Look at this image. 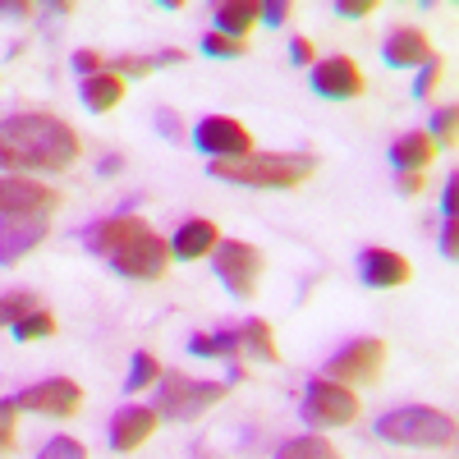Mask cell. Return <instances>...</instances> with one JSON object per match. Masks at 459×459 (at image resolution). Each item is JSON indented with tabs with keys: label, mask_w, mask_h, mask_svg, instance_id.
<instances>
[{
	"label": "cell",
	"mask_w": 459,
	"mask_h": 459,
	"mask_svg": "<svg viewBox=\"0 0 459 459\" xmlns=\"http://www.w3.org/2000/svg\"><path fill=\"white\" fill-rule=\"evenodd\" d=\"M47 335H56V317L42 313V308L14 322V340H19V344H28V340H47Z\"/></svg>",
	"instance_id": "cell-25"
},
{
	"label": "cell",
	"mask_w": 459,
	"mask_h": 459,
	"mask_svg": "<svg viewBox=\"0 0 459 459\" xmlns=\"http://www.w3.org/2000/svg\"><path fill=\"white\" fill-rule=\"evenodd\" d=\"M437 51H432V42L418 28H395L391 37H386V47H381V60H386L391 69H413V65H428Z\"/></svg>",
	"instance_id": "cell-16"
},
{
	"label": "cell",
	"mask_w": 459,
	"mask_h": 459,
	"mask_svg": "<svg viewBox=\"0 0 459 459\" xmlns=\"http://www.w3.org/2000/svg\"><path fill=\"white\" fill-rule=\"evenodd\" d=\"M455 198H459V179H450L446 184V198H441V207H446V216L455 221Z\"/></svg>",
	"instance_id": "cell-39"
},
{
	"label": "cell",
	"mask_w": 459,
	"mask_h": 459,
	"mask_svg": "<svg viewBox=\"0 0 459 459\" xmlns=\"http://www.w3.org/2000/svg\"><path fill=\"white\" fill-rule=\"evenodd\" d=\"M28 313H37V299H32L28 290L0 299V326H14V322H19V317H28Z\"/></svg>",
	"instance_id": "cell-26"
},
{
	"label": "cell",
	"mask_w": 459,
	"mask_h": 459,
	"mask_svg": "<svg viewBox=\"0 0 459 459\" xmlns=\"http://www.w3.org/2000/svg\"><path fill=\"white\" fill-rule=\"evenodd\" d=\"M290 56H294V65H308V60H313V42H308V37H294Z\"/></svg>",
	"instance_id": "cell-38"
},
{
	"label": "cell",
	"mask_w": 459,
	"mask_h": 459,
	"mask_svg": "<svg viewBox=\"0 0 459 459\" xmlns=\"http://www.w3.org/2000/svg\"><path fill=\"white\" fill-rule=\"evenodd\" d=\"M257 19H262L266 28H281V23L290 19V5H285V0H272V5H257Z\"/></svg>",
	"instance_id": "cell-34"
},
{
	"label": "cell",
	"mask_w": 459,
	"mask_h": 459,
	"mask_svg": "<svg viewBox=\"0 0 459 459\" xmlns=\"http://www.w3.org/2000/svg\"><path fill=\"white\" fill-rule=\"evenodd\" d=\"M74 69H79L83 79H92V74L106 69V60H101V51H74Z\"/></svg>",
	"instance_id": "cell-33"
},
{
	"label": "cell",
	"mask_w": 459,
	"mask_h": 459,
	"mask_svg": "<svg viewBox=\"0 0 459 459\" xmlns=\"http://www.w3.org/2000/svg\"><path fill=\"white\" fill-rule=\"evenodd\" d=\"M152 432H157V409H120L110 418V450H138Z\"/></svg>",
	"instance_id": "cell-15"
},
{
	"label": "cell",
	"mask_w": 459,
	"mask_h": 459,
	"mask_svg": "<svg viewBox=\"0 0 459 459\" xmlns=\"http://www.w3.org/2000/svg\"><path fill=\"white\" fill-rule=\"evenodd\" d=\"M239 354H248V359H262V363H281V350H276V335H272V326L266 322H244L239 326Z\"/></svg>",
	"instance_id": "cell-20"
},
{
	"label": "cell",
	"mask_w": 459,
	"mask_h": 459,
	"mask_svg": "<svg viewBox=\"0 0 459 459\" xmlns=\"http://www.w3.org/2000/svg\"><path fill=\"white\" fill-rule=\"evenodd\" d=\"M359 272H363V285H372V290H395V285H409L413 266L391 248H368L359 257Z\"/></svg>",
	"instance_id": "cell-14"
},
{
	"label": "cell",
	"mask_w": 459,
	"mask_h": 459,
	"mask_svg": "<svg viewBox=\"0 0 459 459\" xmlns=\"http://www.w3.org/2000/svg\"><path fill=\"white\" fill-rule=\"evenodd\" d=\"M198 47H203V56H216V60H235V56H248V47H244V42H235V37H221V32H207Z\"/></svg>",
	"instance_id": "cell-27"
},
{
	"label": "cell",
	"mask_w": 459,
	"mask_h": 459,
	"mask_svg": "<svg viewBox=\"0 0 459 459\" xmlns=\"http://www.w3.org/2000/svg\"><path fill=\"white\" fill-rule=\"evenodd\" d=\"M455 125H459V110H455V106L437 110V115H432V134H428L432 147H437V143H441V147H455Z\"/></svg>",
	"instance_id": "cell-28"
},
{
	"label": "cell",
	"mask_w": 459,
	"mask_h": 459,
	"mask_svg": "<svg viewBox=\"0 0 459 459\" xmlns=\"http://www.w3.org/2000/svg\"><path fill=\"white\" fill-rule=\"evenodd\" d=\"M230 386H221V381H188V377H166V386L157 391V418H175V423H184V418H198L207 413L216 400H225Z\"/></svg>",
	"instance_id": "cell-5"
},
{
	"label": "cell",
	"mask_w": 459,
	"mask_h": 459,
	"mask_svg": "<svg viewBox=\"0 0 459 459\" xmlns=\"http://www.w3.org/2000/svg\"><path fill=\"white\" fill-rule=\"evenodd\" d=\"M188 350L198 359H235L239 354V331H216V335H194Z\"/></svg>",
	"instance_id": "cell-22"
},
{
	"label": "cell",
	"mask_w": 459,
	"mask_h": 459,
	"mask_svg": "<svg viewBox=\"0 0 459 459\" xmlns=\"http://www.w3.org/2000/svg\"><path fill=\"white\" fill-rule=\"evenodd\" d=\"M42 239H47V216H10V221H0V266L23 262Z\"/></svg>",
	"instance_id": "cell-13"
},
{
	"label": "cell",
	"mask_w": 459,
	"mask_h": 459,
	"mask_svg": "<svg viewBox=\"0 0 459 459\" xmlns=\"http://www.w3.org/2000/svg\"><path fill=\"white\" fill-rule=\"evenodd\" d=\"M207 170L212 179L244 188H294L317 170V157H308V152H248L239 161H216Z\"/></svg>",
	"instance_id": "cell-3"
},
{
	"label": "cell",
	"mask_w": 459,
	"mask_h": 459,
	"mask_svg": "<svg viewBox=\"0 0 459 459\" xmlns=\"http://www.w3.org/2000/svg\"><path fill=\"white\" fill-rule=\"evenodd\" d=\"M79 134L56 115H10L0 125V166L10 170H69Z\"/></svg>",
	"instance_id": "cell-1"
},
{
	"label": "cell",
	"mask_w": 459,
	"mask_h": 459,
	"mask_svg": "<svg viewBox=\"0 0 459 459\" xmlns=\"http://www.w3.org/2000/svg\"><path fill=\"white\" fill-rule=\"evenodd\" d=\"M157 377H161V363L152 359L147 350H138V354H134V363H129V377H125V391H147Z\"/></svg>",
	"instance_id": "cell-24"
},
{
	"label": "cell",
	"mask_w": 459,
	"mask_h": 459,
	"mask_svg": "<svg viewBox=\"0 0 459 459\" xmlns=\"http://www.w3.org/2000/svg\"><path fill=\"white\" fill-rule=\"evenodd\" d=\"M395 188L400 194H418L423 188V170H395Z\"/></svg>",
	"instance_id": "cell-35"
},
{
	"label": "cell",
	"mask_w": 459,
	"mask_h": 459,
	"mask_svg": "<svg viewBox=\"0 0 459 459\" xmlns=\"http://www.w3.org/2000/svg\"><path fill=\"white\" fill-rule=\"evenodd\" d=\"M120 101H125V79H120V74L101 69V74H92V79H83V106L92 115H106V110H115Z\"/></svg>",
	"instance_id": "cell-18"
},
{
	"label": "cell",
	"mask_w": 459,
	"mask_h": 459,
	"mask_svg": "<svg viewBox=\"0 0 459 459\" xmlns=\"http://www.w3.org/2000/svg\"><path fill=\"white\" fill-rule=\"evenodd\" d=\"M37 459H88V450H83L79 441H74V437H51Z\"/></svg>",
	"instance_id": "cell-29"
},
{
	"label": "cell",
	"mask_w": 459,
	"mask_h": 459,
	"mask_svg": "<svg viewBox=\"0 0 459 459\" xmlns=\"http://www.w3.org/2000/svg\"><path fill=\"white\" fill-rule=\"evenodd\" d=\"M377 10V0H335V14L340 19H368Z\"/></svg>",
	"instance_id": "cell-32"
},
{
	"label": "cell",
	"mask_w": 459,
	"mask_h": 459,
	"mask_svg": "<svg viewBox=\"0 0 459 459\" xmlns=\"http://www.w3.org/2000/svg\"><path fill=\"white\" fill-rule=\"evenodd\" d=\"M60 207V188H47L23 175H0V221L10 216H47Z\"/></svg>",
	"instance_id": "cell-9"
},
{
	"label": "cell",
	"mask_w": 459,
	"mask_h": 459,
	"mask_svg": "<svg viewBox=\"0 0 459 459\" xmlns=\"http://www.w3.org/2000/svg\"><path fill=\"white\" fill-rule=\"evenodd\" d=\"M432 157H437V147H432L428 134H404V138L391 143V166L395 170H423V166H432Z\"/></svg>",
	"instance_id": "cell-19"
},
{
	"label": "cell",
	"mask_w": 459,
	"mask_h": 459,
	"mask_svg": "<svg viewBox=\"0 0 459 459\" xmlns=\"http://www.w3.org/2000/svg\"><path fill=\"white\" fill-rule=\"evenodd\" d=\"M88 248L101 253L115 272L129 276V281H161L166 266H170L166 239L143 216H110V221L92 225L88 230Z\"/></svg>",
	"instance_id": "cell-2"
},
{
	"label": "cell",
	"mask_w": 459,
	"mask_h": 459,
	"mask_svg": "<svg viewBox=\"0 0 459 459\" xmlns=\"http://www.w3.org/2000/svg\"><path fill=\"white\" fill-rule=\"evenodd\" d=\"M14 404L32 409V413H51V418H74L83 404V391H79V381H69V377H51V381H37V386L19 391Z\"/></svg>",
	"instance_id": "cell-11"
},
{
	"label": "cell",
	"mask_w": 459,
	"mask_h": 459,
	"mask_svg": "<svg viewBox=\"0 0 459 459\" xmlns=\"http://www.w3.org/2000/svg\"><path fill=\"white\" fill-rule=\"evenodd\" d=\"M157 125H161V134H166L170 143L184 138V129H179V120H175V110H157Z\"/></svg>",
	"instance_id": "cell-36"
},
{
	"label": "cell",
	"mask_w": 459,
	"mask_h": 459,
	"mask_svg": "<svg viewBox=\"0 0 459 459\" xmlns=\"http://www.w3.org/2000/svg\"><path fill=\"white\" fill-rule=\"evenodd\" d=\"M14 413H19L14 400H0V455L14 446Z\"/></svg>",
	"instance_id": "cell-31"
},
{
	"label": "cell",
	"mask_w": 459,
	"mask_h": 459,
	"mask_svg": "<svg viewBox=\"0 0 459 459\" xmlns=\"http://www.w3.org/2000/svg\"><path fill=\"white\" fill-rule=\"evenodd\" d=\"M455 235H459V230H455V221H446V230H441V257H446V262H455V257H459V244H455Z\"/></svg>",
	"instance_id": "cell-37"
},
{
	"label": "cell",
	"mask_w": 459,
	"mask_h": 459,
	"mask_svg": "<svg viewBox=\"0 0 459 459\" xmlns=\"http://www.w3.org/2000/svg\"><path fill=\"white\" fill-rule=\"evenodd\" d=\"M194 143L212 161H239V157L253 152V134L239 120H230V115H207V120L194 129Z\"/></svg>",
	"instance_id": "cell-10"
},
{
	"label": "cell",
	"mask_w": 459,
	"mask_h": 459,
	"mask_svg": "<svg viewBox=\"0 0 459 459\" xmlns=\"http://www.w3.org/2000/svg\"><path fill=\"white\" fill-rule=\"evenodd\" d=\"M308 83H313V92L326 97V101H354V97L363 92V74H359V65H354L350 56H326L322 65H313Z\"/></svg>",
	"instance_id": "cell-12"
},
{
	"label": "cell",
	"mask_w": 459,
	"mask_h": 459,
	"mask_svg": "<svg viewBox=\"0 0 459 459\" xmlns=\"http://www.w3.org/2000/svg\"><path fill=\"white\" fill-rule=\"evenodd\" d=\"M381 368H386V344L377 335H368V340L344 344V350L326 363V381H340V386H372L381 377Z\"/></svg>",
	"instance_id": "cell-8"
},
{
	"label": "cell",
	"mask_w": 459,
	"mask_h": 459,
	"mask_svg": "<svg viewBox=\"0 0 459 459\" xmlns=\"http://www.w3.org/2000/svg\"><path fill=\"white\" fill-rule=\"evenodd\" d=\"M441 83V60L432 56L423 69H418V83H413V97H432V88Z\"/></svg>",
	"instance_id": "cell-30"
},
{
	"label": "cell",
	"mask_w": 459,
	"mask_h": 459,
	"mask_svg": "<svg viewBox=\"0 0 459 459\" xmlns=\"http://www.w3.org/2000/svg\"><path fill=\"white\" fill-rule=\"evenodd\" d=\"M359 418V395L340 381H308V395H303V423L313 428H350Z\"/></svg>",
	"instance_id": "cell-6"
},
{
	"label": "cell",
	"mask_w": 459,
	"mask_h": 459,
	"mask_svg": "<svg viewBox=\"0 0 459 459\" xmlns=\"http://www.w3.org/2000/svg\"><path fill=\"white\" fill-rule=\"evenodd\" d=\"M377 437L391 441V446L446 450V446H455V418L441 413V409L409 404V409H395V413H386V418H377Z\"/></svg>",
	"instance_id": "cell-4"
},
{
	"label": "cell",
	"mask_w": 459,
	"mask_h": 459,
	"mask_svg": "<svg viewBox=\"0 0 459 459\" xmlns=\"http://www.w3.org/2000/svg\"><path fill=\"white\" fill-rule=\"evenodd\" d=\"M216 239H221V230H216L212 221H184L179 235H175V244H170V257L198 262V257H207V253L216 248Z\"/></svg>",
	"instance_id": "cell-17"
},
{
	"label": "cell",
	"mask_w": 459,
	"mask_h": 459,
	"mask_svg": "<svg viewBox=\"0 0 459 459\" xmlns=\"http://www.w3.org/2000/svg\"><path fill=\"white\" fill-rule=\"evenodd\" d=\"M198 459H212V455H207V450H203V455H198Z\"/></svg>",
	"instance_id": "cell-40"
},
{
	"label": "cell",
	"mask_w": 459,
	"mask_h": 459,
	"mask_svg": "<svg viewBox=\"0 0 459 459\" xmlns=\"http://www.w3.org/2000/svg\"><path fill=\"white\" fill-rule=\"evenodd\" d=\"M257 23V5H248V0H230V5H216V28L221 37H235V42H244V32Z\"/></svg>",
	"instance_id": "cell-21"
},
{
	"label": "cell",
	"mask_w": 459,
	"mask_h": 459,
	"mask_svg": "<svg viewBox=\"0 0 459 459\" xmlns=\"http://www.w3.org/2000/svg\"><path fill=\"white\" fill-rule=\"evenodd\" d=\"M276 459H340V450L322 437H299V441H285L276 450Z\"/></svg>",
	"instance_id": "cell-23"
},
{
	"label": "cell",
	"mask_w": 459,
	"mask_h": 459,
	"mask_svg": "<svg viewBox=\"0 0 459 459\" xmlns=\"http://www.w3.org/2000/svg\"><path fill=\"white\" fill-rule=\"evenodd\" d=\"M212 257H216L221 285L235 294V299H253L257 294V281H262V253L257 248H248L239 239H216Z\"/></svg>",
	"instance_id": "cell-7"
}]
</instances>
